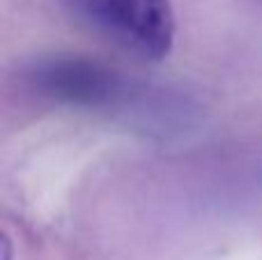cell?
Segmentation results:
<instances>
[{
	"instance_id": "2",
	"label": "cell",
	"mask_w": 262,
	"mask_h": 260,
	"mask_svg": "<svg viewBox=\"0 0 262 260\" xmlns=\"http://www.w3.org/2000/svg\"><path fill=\"white\" fill-rule=\"evenodd\" d=\"M90 32L143 60H163L175 44L170 0H60Z\"/></svg>"
},
{
	"instance_id": "1",
	"label": "cell",
	"mask_w": 262,
	"mask_h": 260,
	"mask_svg": "<svg viewBox=\"0 0 262 260\" xmlns=\"http://www.w3.org/2000/svg\"><path fill=\"white\" fill-rule=\"evenodd\" d=\"M28 88L55 104L92 111L157 113L159 97L149 85L124 78L113 67L81 55H51L28 64Z\"/></svg>"
}]
</instances>
